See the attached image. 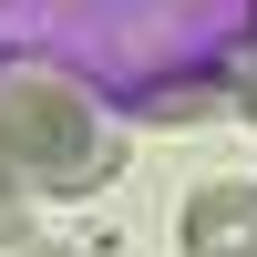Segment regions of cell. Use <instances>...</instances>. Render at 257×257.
I'll return each instance as SVG.
<instances>
[{
    "label": "cell",
    "instance_id": "cell-1",
    "mask_svg": "<svg viewBox=\"0 0 257 257\" xmlns=\"http://www.w3.org/2000/svg\"><path fill=\"white\" fill-rule=\"evenodd\" d=\"M0 155H11V175L52 185V196H93V185H113L123 144L62 72H0Z\"/></svg>",
    "mask_w": 257,
    "mask_h": 257
},
{
    "label": "cell",
    "instance_id": "cell-2",
    "mask_svg": "<svg viewBox=\"0 0 257 257\" xmlns=\"http://www.w3.org/2000/svg\"><path fill=\"white\" fill-rule=\"evenodd\" d=\"M185 257H257V185H196L185 196Z\"/></svg>",
    "mask_w": 257,
    "mask_h": 257
},
{
    "label": "cell",
    "instance_id": "cell-3",
    "mask_svg": "<svg viewBox=\"0 0 257 257\" xmlns=\"http://www.w3.org/2000/svg\"><path fill=\"white\" fill-rule=\"evenodd\" d=\"M0 237H21V185H11V155H0Z\"/></svg>",
    "mask_w": 257,
    "mask_h": 257
},
{
    "label": "cell",
    "instance_id": "cell-4",
    "mask_svg": "<svg viewBox=\"0 0 257 257\" xmlns=\"http://www.w3.org/2000/svg\"><path fill=\"white\" fill-rule=\"evenodd\" d=\"M237 113H247V123H257V72H247V82H237Z\"/></svg>",
    "mask_w": 257,
    "mask_h": 257
},
{
    "label": "cell",
    "instance_id": "cell-5",
    "mask_svg": "<svg viewBox=\"0 0 257 257\" xmlns=\"http://www.w3.org/2000/svg\"><path fill=\"white\" fill-rule=\"evenodd\" d=\"M31 257H82V247H31Z\"/></svg>",
    "mask_w": 257,
    "mask_h": 257
}]
</instances>
